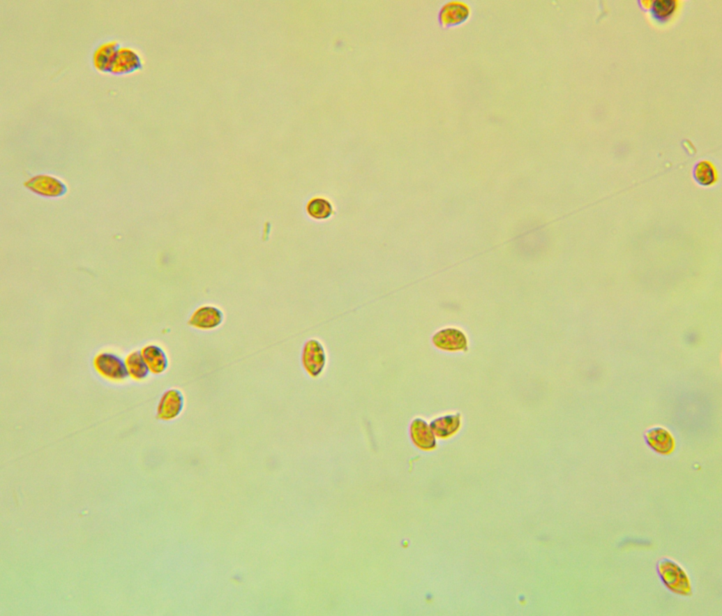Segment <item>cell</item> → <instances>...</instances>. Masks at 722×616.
<instances>
[{
    "label": "cell",
    "instance_id": "obj_1",
    "mask_svg": "<svg viewBox=\"0 0 722 616\" xmlns=\"http://www.w3.org/2000/svg\"><path fill=\"white\" fill-rule=\"evenodd\" d=\"M301 361L304 370L310 377H320L327 363V355L322 342L315 338L308 339L303 349Z\"/></svg>",
    "mask_w": 722,
    "mask_h": 616
},
{
    "label": "cell",
    "instance_id": "obj_2",
    "mask_svg": "<svg viewBox=\"0 0 722 616\" xmlns=\"http://www.w3.org/2000/svg\"><path fill=\"white\" fill-rule=\"evenodd\" d=\"M94 366L100 375L112 381H123L130 377L126 361L113 353L98 354L95 359Z\"/></svg>",
    "mask_w": 722,
    "mask_h": 616
},
{
    "label": "cell",
    "instance_id": "obj_3",
    "mask_svg": "<svg viewBox=\"0 0 722 616\" xmlns=\"http://www.w3.org/2000/svg\"><path fill=\"white\" fill-rule=\"evenodd\" d=\"M185 407V396L181 390L172 388L162 396L158 406L157 416L164 421H172L179 418Z\"/></svg>",
    "mask_w": 722,
    "mask_h": 616
},
{
    "label": "cell",
    "instance_id": "obj_4",
    "mask_svg": "<svg viewBox=\"0 0 722 616\" xmlns=\"http://www.w3.org/2000/svg\"><path fill=\"white\" fill-rule=\"evenodd\" d=\"M471 15L472 10L467 3L451 1L442 6L438 15V21L442 28L447 29L467 23Z\"/></svg>",
    "mask_w": 722,
    "mask_h": 616
},
{
    "label": "cell",
    "instance_id": "obj_5",
    "mask_svg": "<svg viewBox=\"0 0 722 616\" xmlns=\"http://www.w3.org/2000/svg\"><path fill=\"white\" fill-rule=\"evenodd\" d=\"M224 321L225 313L219 307L204 306L195 310L188 324L200 330L211 331L220 327Z\"/></svg>",
    "mask_w": 722,
    "mask_h": 616
},
{
    "label": "cell",
    "instance_id": "obj_6",
    "mask_svg": "<svg viewBox=\"0 0 722 616\" xmlns=\"http://www.w3.org/2000/svg\"><path fill=\"white\" fill-rule=\"evenodd\" d=\"M659 569L663 580L672 590L682 594L690 591L689 579L677 564L665 559L660 563Z\"/></svg>",
    "mask_w": 722,
    "mask_h": 616
},
{
    "label": "cell",
    "instance_id": "obj_7",
    "mask_svg": "<svg viewBox=\"0 0 722 616\" xmlns=\"http://www.w3.org/2000/svg\"><path fill=\"white\" fill-rule=\"evenodd\" d=\"M142 58L138 53L131 49L120 48L112 66L111 73L114 75L133 74L142 70Z\"/></svg>",
    "mask_w": 722,
    "mask_h": 616
},
{
    "label": "cell",
    "instance_id": "obj_8",
    "mask_svg": "<svg viewBox=\"0 0 722 616\" xmlns=\"http://www.w3.org/2000/svg\"><path fill=\"white\" fill-rule=\"evenodd\" d=\"M28 188L33 192L48 197H58L66 191L64 184L56 178L39 176L30 180Z\"/></svg>",
    "mask_w": 722,
    "mask_h": 616
},
{
    "label": "cell",
    "instance_id": "obj_9",
    "mask_svg": "<svg viewBox=\"0 0 722 616\" xmlns=\"http://www.w3.org/2000/svg\"><path fill=\"white\" fill-rule=\"evenodd\" d=\"M142 355L151 373L161 375L165 373L170 366V361L166 352L160 346L150 345L142 351Z\"/></svg>",
    "mask_w": 722,
    "mask_h": 616
},
{
    "label": "cell",
    "instance_id": "obj_10",
    "mask_svg": "<svg viewBox=\"0 0 722 616\" xmlns=\"http://www.w3.org/2000/svg\"><path fill=\"white\" fill-rule=\"evenodd\" d=\"M433 341L437 347L446 350L462 349L467 345L464 333L453 329L440 330L434 335Z\"/></svg>",
    "mask_w": 722,
    "mask_h": 616
},
{
    "label": "cell",
    "instance_id": "obj_11",
    "mask_svg": "<svg viewBox=\"0 0 722 616\" xmlns=\"http://www.w3.org/2000/svg\"><path fill=\"white\" fill-rule=\"evenodd\" d=\"M120 48L119 44L116 42L107 43L99 47L93 57V63L96 70L102 73H111L112 66Z\"/></svg>",
    "mask_w": 722,
    "mask_h": 616
},
{
    "label": "cell",
    "instance_id": "obj_12",
    "mask_svg": "<svg viewBox=\"0 0 722 616\" xmlns=\"http://www.w3.org/2000/svg\"><path fill=\"white\" fill-rule=\"evenodd\" d=\"M410 435L414 444L421 449H430L435 444V437L427 423L415 419L410 426Z\"/></svg>",
    "mask_w": 722,
    "mask_h": 616
},
{
    "label": "cell",
    "instance_id": "obj_13",
    "mask_svg": "<svg viewBox=\"0 0 722 616\" xmlns=\"http://www.w3.org/2000/svg\"><path fill=\"white\" fill-rule=\"evenodd\" d=\"M129 376L137 381H142L149 377L151 373L142 351L130 353L126 359Z\"/></svg>",
    "mask_w": 722,
    "mask_h": 616
},
{
    "label": "cell",
    "instance_id": "obj_14",
    "mask_svg": "<svg viewBox=\"0 0 722 616\" xmlns=\"http://www.w3.org/2000/svg\"><path fill=\"white\" fill-rule=\"evenodd\" d=\"M693 175L695 181L702 186L714 184L716 179L714 167L707 161L698 163L694 167Z\"/></svg>",
    "mask_w": 722,
    "mask_h": 616
},
{
    "label": "cell",
    "instance_id": "obj_15",
    "mask_svg": "<svg viewBox=\"0 0 722 616\" xmlns=\"http://www.w3.org/2000/svg\"><path fill=\"white\" fill-rule=\"evenodd\" d=\"M676 3L673 0H658L653 5L654 15L661 20L669 17L674 13Z\"/></svg>",
    "mask_w": 722,
    "mask_h": 616
}]
</instances>
